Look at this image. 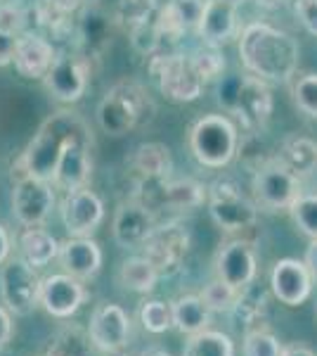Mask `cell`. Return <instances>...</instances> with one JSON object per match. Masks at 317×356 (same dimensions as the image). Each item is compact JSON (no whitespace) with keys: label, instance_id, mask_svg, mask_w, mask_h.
Wrapping results in <instances>:
<instances>
[{"label":"cell","instance_id":"obj_1","mask_svg":"<svg viewBox=\"0 0 317 356\" xmlns=\"http://www.w3.org/2000/svg\"><path fill=\"white\" fill-rule=\"evenodd\" d=\"M239 60L251 76L286 83L296 76L301 48L291 33L253 22L239 31Z\"/></svg>","mask_w":317,"mask_h":356},{"label":"cell","instance_id":"obj_2","mask_svg":"<svg viewBox=\"0 0 317 356\" xmlns=\"http://www.w3.org/2000/svg\"><path fill=\"white\" fill-rule=\"evenodd\" d=\"M76 138H90L88 124L71 112H57L50 119H45L43 126L38 129V134L33 136V140L26 145L24 154L19 157V162L12 166V171H19L17 178H36V181L53 183L55 171L60 164L62 150Z\"/></svg>","mask_w":317,"mask_h":356},{"label":"cell","instance_id":"obj_3","mask_svg":"<svg viewBox=\"0 0 317 356\" xmlns=\"http://www.w3.org/2000/svg\"><path fill=\"white\" fill-rule=\"evenodd\" d=\"M154 102L140 83L119 81L109 88L97 107V122L109 136H126L152 119Z\"/></svg>","mask_w":317,"mask_h":356},{"label":"cell","instance_id":"obj_4","mask_svg":"<svg viewBox=\"0 0 317 356\" xmlns=\"http://www.w3.org/2000/svg\"><path fill=\"white\" fill-rule=\"evenodd\" d=\"M239 134L225 114H206L189 129V150L201 166L223 169L237 154Z\"/></svg>","mask_w":317,"mask_h":356},{"label":"cell","instance_id":"obj_5","mask_svg":"<svg viewBox=\"0 0 317 356\" xmlns=\"http://www.w3.org/2000/svg\"><path fill=\"white\" fill-rule=\"evenodd\" d=\"M209 214L213 223L228 235H241L256 228L258 207L253 200L241 193L239 183L234 178H216L206 191Z\"/></svg>","mask_w":317,"mask_h":356},{"label":"cell","instance_id":"obj_6","mask_svg":"<svg viewBox=\"0 0 317 356\" xmlns=\"http://www.w3.org/2000/svg\"><path fill=\"white\" fill-rule=\"evenodd\" d=\"M218 100L230 114H237L241 126L256 131L268 124L273 114V93L258 76H237L218 88Z\"/></svg>","mask_w":317,"mask_h":356},{"label":"cell","instance_id":"obj_7","mask_svg":"<svg viewBox=\"0 0 317 356\" xmlns=\"http://www.w3.org/2000/svg\"><path fill=\"white\" fill-rule=\"evenodd\" d=\"M253 202L263 211H289L293 202L303 195V183L293 171L270 159L258 166L251 181Z\"/></svg>","mask_w":317,"mask_h":356},{"label":"cell","instance_id":"obj_8","mask_svg":"<svg viewBox=\"0 0 317 356\" xmlns=\"http://www.w3.org/2000/svg\"><path fill=\"white\" fill-rule=\"evenodd\" d=\"M40 283L38 268L26 264L22 257H10L0 266V300L12 316H28L40 307Z\"/></svg>","mask_w":317,"mask_h":356},{"label":"cell","instance_id":"obj_9","mask_svg":"<svg viewBox=\"0 0 317 356\" xmlns=\"http://www.w3.org/2000/svg\"><path fill=\"white\" fill-rule=\"evenodd\" d=\"M149 72L157 76L159 88L173 102H192L197 100L204 90V76L199 74L192 55H159L152 57Z\"/></svg>","mask_w":317,"mask_h":356},{"label":"cell","instance_id":"obj_10","mask_svg":"<svg viewBox=\"0 0 317 356\" xmlns=\"http://www.w3.org/2000/svg\"><path fill=\"white\" fill-rule=\"evenodd\" d=\"M157 228L159 223L154 209L137 197L121 202L112 221V235L123 250H142Z\"/></svg>","mask_w":317,"mask_h":356},{"label":"cell","instance_id":"obj_11","mask_svg":"<svg viewBox=\"0 0 317 356\" xmlns=\"http://www.w3.org/2000/svg\"><path fill=\"white\" fill-rule=\"evenodd\" d=\"M55 186L36 178H17L12 186V216L24 228L43 226L55 209Z\"/></svg>","mask_w":317,"mask_h":356},{"label":"cell","instance_id":"obj_12","mask_svg":"<svg viewBox=\"0 0 317 356\" xmlns=\"http://www.w3.org/2000/svg\"><path fill=\"white\" fill-rule=\"evenodd\" d=\"M142 252L152 266L157 268L159 278H173L182 271V264L189 252V235L180 226H159L152 238L147 240Z\"/></svg>","mask_w":317,"mask_h":356},{"label":"cell","instance_id":"obj_13","mask_svg":"<svg viewBox=\"0 0 317 356\" xmlns=\"http://www.w3.org/2000/svg\"><path fill=\"white\" fill-rule=\"evenodd\" d=\"M213 268H216V278L232 285L234 290L246 288V285L256 283V275H258L256 250L244 238L225 240L216 252Z\"/></svg>","mask_w":317,"mask_h":356},{"label":"cell","instance_id":"obj_14","mask_svg":"<svg viewBox=\"0 0 317 356\" xmlns=\"http://www.w3.org/2000/svg\"><path fill=\"white\" fill-rule=\"evenodd\" d=\"M60 216L69 238H90L105 221V202L88 188H78L65 195L60 202Z\"/></svg>","mask_w":317,"mask_h":356},{"label":"cell","instance_id":"obj_15","mask_svg":"<svg viewBox=\"0 0 317 356\" xmlns=\"http://www.w3.org/2000/svg\"><path fill=\"white\" fill-rule=\"evenodd\" d=\"M90 79V62L85 55H57L43 83L60 102H76L83 97Z\"/></svg>","mask_w":317,"mask_h":356},{"label":"cell","instance_id":"obj_16","mask_svg":"<svg viewBox=\"0 0 317 356\" xmlns=\"http://www.w3.org/2000/svg\"><path fill=\"white\" fill-rule=\"evenodd\" d=\"M88 335L97 352L114 354L128 344L130 337V318L119 304L102 302L97 304L88 321Z\"/></svg>","mask_w":317,"mask_h":356},{"label":"cell","instance_id":"obj_17","mask_svg":"<svg viewBox=\"0 0 317 356\" xmlns=\"http://www.w3.org/2000/svg\"><path fill=\"white\" fill-rule=\"evenodd\" d=\"M88 300V292L83 288V280L74 278L69 273H53L40 283V307L53 318L67 321L83 307Z\"/></svg>","mask_w":317,"mask_h":356},{"label":"cell","instance_id":"obj_18","mask_svg":"<svg viewBox=\"0 0 317 356\" xmlns=\"http://www.w3.org/2000/svg\"><path fill=\"white\" fill-rule=\"evenodd\" d=\"M313 275H310L305 261L298 259H280L273 266V273H270V288H273V295L277 297L282 304L286 307H298L310 297L313 292Z\"/></svg>","mask_w":317,"mask_h":356},{"label":"cell","instance_id":"obj_19","mask_svg":"<svg viewBox=\"0 0 317 356\" xmlns=\"http://www.w3.org/2000/svg\"><path fill=\"white\" fill-rule=\"evenodd\" d=\"M90 147L93 140L90 138H76L62 150L60 164L55 171L53 186L65 193L78 191V188H88V181L93 176V159H90Z\"/></svg>","mask_w":317,"mask_h":356},{"label":"cell","instance_id":"obj_20","mask_svg":"<svg viewBox=\"0 0 317 356\" xmlns=\"http://www.w3.org/2000/svg\"><path fill=\"white\" fill-rule=\"evenodd\" d=\"M57 261L65 273L78 280H90L100 273L105 257H102V247L93 238H69L60 243Z\"/></svg>","mask_w":317,"mask_h":356},{"label":"cell","instance_id":"obj_21","mask_svg":"<svg viewBox=\"0 0 317 356\" xmlns=\"http://www.w3.org/2000/svg\"><path fill=\"white\" fill-rule=\"evenodd\" d=\"M55 48L50 41H45L38 33H28L24 31L17 38V48H15V69L22 74L24 79H45V74L50 72L55 62Z\"/></svg>","mask_w":317,"mask_h":356},{"label":"cell","instance_id":"obj_22","mask_svg":"<svg viewBox=\"0 0 317 356\" xmlns=\"http://www.w3.org/2000/svg\"><path fill=\"white\" fill-rule=\"evenodd\" d=\"M197 33L201 41L209 45H223L232 41L234 36H239L237 8L230 3H223V0H206Z\"/></svg>","mask_w":317,"mask_h":356},{"label":"cell","instance_id":"obj_23","mask_svg":"<svg viewBox=\"0 0 317 356\" xmlns=\"http://www.w3.org/2000/svg\"><path fill=\"white\" fill-rule=\"evenodd\" d=\"M268 314H270L268 292L256 283L241 288L237 300H234V307L230 309V318H232L234 325H239L244 330V335L253 330H263Z\"/></svg>","mask_w":317,"mask_h":356},{"label":"cell","instance_id":"obj_24","mask_svg":"<svg viewBox=\"0 0 317 356\" xmlns=\"http://www.w3.org/2000/svg\"><path fill=\"white\" fill-rule=\"evenodd\" d=\"M206 0H169L159 10V29L166 36H180L185 31H197L201 15H204Z\"/></svg>","mask_w":317,"mask_h":356},{"label":"cell","instance_id":"obj_25","mask_svg":"<svg viewBox=\"0 0 317 356\" xmlns=\"http://www.w3.org/2000/svg\"><path fill=\"white\" fill-rule=\"evenodd\" d=\"M17 252L33 268H43L60 254V240L40 226L24 228L17 235Z\"/></svg>","mask_w":317,"mask_h":356},{"label":"cell","instance_id":"obj_26","mask_svg":"<svg viewBox=\"0 0 317 356\" xmlns=\"http://www.w3.org/2000/svg\"><path fill=\"white\" fill-rule=\"evenodd\" d=\"M128 166L145 181H166L173 169V159L166 145L161 143H145L137 145L128 157Z\"/></svg>","mask_w":317,"mask_h":356},{"label":"cell","instance_id":"obj_27","mask_svg":"<svg viewBox=\"0 0 317 356\" xmlns=\"http://www.w3.org/2000/svg\"><path fill=\"white\" fill-rule=\"evenodd\" d=\"M275 159H277L280 164H284L289 171H293L298 178L313 176L317 171V140L298 136V134L286 136L284 140L280 143V150Z\"/></svg>","mask_w":317,"mask_h":356},{"label":"cell","instance_id":"obj_28","mask_svg":"<svg viewBox=\"0 0 317 356\" xmlns=\"http://www.w3.org/2000/svg\"><path fill=\"white\" fill-rule=\"evenodd\" d=\"M173 309V328L180 335H197L209 330L213 312L204 304L201 295H182L171 304Z\"/></svg>","mask_w":317,"mask_h":356},{"label":"cell","instance_id":"obj_29","mask_svg":"<svg viewBox=\"0 0 317 356\" xmlns=\"http://www.w3.org/2000/svg\"><path fill=\"white\" fill-rule=\"evenodd\" d=\"M93 349L88 328L83 330L78 325H62L48 337L43 356H90Z\"/></svg>","mask_w":317,"mask_h":356},{"label":"cell","instance_id":"obj_30","mask_svg":"<svg viewBox=\"0 0 317 356\" xmlns=\"http://www.w3.org/2000/svg\"><path fill=\"white\" fill-rule=\"evenodd\" d=\"M204 186L189 181V178H185V181H159V202L164 207H171V209L178 211H189L204 204Z\"/></svg>","mask_w":317,"mask_h":356},{"label":"cell","instance_id":"obj_31","mask_svg":"<svg viewBox=\"0 0 317 356\" xmlns=\"http://www.w3.org/2000/svg\"><path fill=\"white\" fill-rule=\"evenodd\" d=\"M119 283L126 290L137 292V295H149V292H154V288H157L159 273L147 257H130V259L121 264Z\"/></svg>","mask_w":317,"mask_h":356},{"label":"cell","instance_id":"obj_32","mask_svg":"<svg viewBox=\"0 0 317 356\" xmlns=\"http://www.w3.org/2000/svg\"><path fill=\"white\" fill-rule=\"evenodd\" d=\"M182 356H234V342L228 332L204 330L187 337Z\"/></svg>","mask_w":317,"mask_h":356},{"label":"cell","instance_id":"obj_33","mask_svg":"<svg viewBox=\"0 0 317 356\" xmlns=\"http://www.w3.org/2000/svg\"><path fill=\"white\" fill-rule=\"evenodd\" d=\"M140 323L142 328L152 335H164L173 328V309L171 304L161 300H149L142 302L140 307Z\"/></svg>","mask_w":317,"mask_h":356},{"label":"cell","instance_id":"obj_34","mask_svg":"<svg viewBox=\"0 0 317 356\" xmlns=\"http://www.w3.org/2000/svg\"><path fill=\"white\" fill-rule=\"evenodd\" d=\"M293 105L301 110L305 117L317 119V74H298L291 86Z\"/></svg>","mask_w":317,"mask_h":356},{"label":"cell","instance_id":"obj_35","mask_svg":"<svg viewBox=\"0 0 317 356\" xmlns=\"http://www.w3.org/2000/svg\"><path fill=\"white\" fill-rule=\"evenodd\" d=\"M293 223L305 238L317 240V193L301 195L289 209Z\"/></svg>","mask_w":317,"mask_h":356},{"label":"cell","instance_id":"obj_36","mask_svg":"<svg viewBox=\"0 0 317 356\" xmlns=\"http://www.w3.org/2000/svg\"><path fill=\"white\" fill-rule=\"evenodd\" d=\"M237 295H239V290H234L232 285L223 283L221 278L211 280V283L201 290V300H204V304L213 314H230V309L234 307Z\"/></svg>","mask_w":317,"mask_h":356},{"label":"cell","instance_id":"obj_37","mask_svg":"<svg viewBox=\"0 0 317 356\" xmlns=\"http://www.w3.org/2000/svg\"><path fill=\"white\" fill-rule=\"evenodd\" d=\"M282 349H284V344H282L268 328L246 332L244 342H241L244 356H282Z\"/></svg>","mask_w":317,"mask_h":356},{"label":"cell","instance_id":"obj_38","mask_svg":"<svg viewBox=\"0 0 317 356\" xmlns=\"http://www.w3.org/2000/svg\"><path fill=\"white\" fill-rule=\"evenodd\" d=\"M28 22V8L24 0H0V31L22 36Z\"/></svg>","mask_w":317,"mask_h":356},{"label":"cell","instance_id":"obj_39","mask_svg":"<svg viewBox=\"0 0 317 356\" xmlns=\"http://www.w3.org/2000/svg\"><path fill=\"white\" fill-rule=\"evenodd\" d=\"M192 60H194V65H197L199 74L204 76V81L218 79L225 69L223 55L216 53V50H199V53H192Z\"/></svg>","mask_w":317,"mask_h":356},{"label":"cell","instance_id":"obj_40","mask_svg":"<svg viewBox=\"0 0 317 356\" xmlns=\"http://www.w3.org/2000/svg\"><path fill=\"white\" fill-rule=\"evenodd\" d=\"M293 13L305 31L317 36V0H293Z\"/></svg>","mask_w":317,"mask_h":356},{"label":"cell","instance_id":"obj_41","mask_svg":"<svg viewBox=\"0 0 317 356\" xmlns=\"http://www.w3.org/2000/svg\"><path fill=\"white\" fill-rule=\"evenodd\" d=\"M80 0H38V8L45 10L50 15H57V17H67L71 13H76L80 8Z\"/></svg>","mask_w":317,"mask_h":356},{"label":"cell","instance_id":"obj_42","mask_svg":"<svg viewBox=\"0 0 317 356\" xmlns=\"http://www.w3.org/2000/svg\"><path fill=\"white\" fill-rule=\"evenodd\" d=\"M17 38H19V36H15V33L0 31V67L12 65L15 48H17Z\"/></svg>","mask_w":317,"mask_h":356},{"label":"cell","instance_id":"obj_43","mask_svg":"<svg viewBox=\"0 0 317 356\" xmlns=\"http://www.w3.org/2000/svg\"><path fill=\"white\" fill-rule=\"evenodd\" d=\"M15 335V323H12V314L0 304V352L12 342Z\"/></svg>","mask_w":317,"mask_h":356},{"label":"cell","instance_id":"obj_44","mask_svg":"<svg viewBox=\"0 0 317 356\" xmlns=\"http://www.w3.org/2000/svg\"><path fill=\"white\" fill-rule=\"evenodd\" d=\"M282 356H317V352H313L308 344L291 342V344H284V349H282Z\"/></svg>","mask_w":317,"mask_h":356},{"label":"cell","instance_id":"obj_45","mask_svg":"<svg viewBox=\"0 0 317 356\" xmlns=\"http://www.w3.org/2000/svg\"><path fill=\"white\" fill-rule=\"evenodd\" d=\"M10 252H12V240H10V233L5 231L3 223H0V266L10 259Z\"/></svg>","mask_w":317,"mask_h":356},{"label":"cell","instance_id":"obj_46","mask_svg":"<svg viewBox=\"0 0 317 356\" xmlns=\"http://www.w3.org/2000/svg\"><path fill=\"white\" fill-rule=\"evenodd\" d=\"M305 266H308L310 275H313V280L317 283V240H313L308 247V252H305Z\"/></svg>","mask_w":317,"mask_h":356},{"label":"cell","instance_id":"obj_47","mask_svg":"<svg viewBox=\"0 0 317 356\" xmlns=\"http://www.w3.org/2000/svg\"><path fill=\"white\" fill-rule=\"evenodd\" d=\"M253 3L258 5V8H263V10H277L284 5V0H253Z\"/></svg>","mask_w":317,"mask_h":356},{"label":"cell","instance_id":"obj_48","mask_svg":"<svg viewBox=\"0 0 317 356\" xmlns=\"http://www.w3.org/2000/svg\"><path fill=\"white\" fill-rule=\"evenodd\" d=\"M140 356H173L171 352H166V349H161V347H149V349H145Z\"/></svg>","mask_w":317,"mask_h":356},{"label":"cell","instance_id":"obj_49","mask_svg":"<svg viewBox=\"0 0 317 356\" xmlns=\"http://www.w3.org/2000/svg\"><path fill=\"white\" fill-rule=\"evenodd\" d=\"M80 3H83L85 8H95V5L100 3V0H80Z\"/></svg>","mask_w":317,"mask_h":356},{"label":"cell","instance_id":"obj_50","mask_svg":"<svg viewBox=\"0 0 317 356\" xmlns=\"http://www.w3.org/2000/svg\"><path fill=\"white\" fill-rule=\"evenodd\" d=\"M223 3H230V5H234V8H237V5H241L244 0H223Z\"/></svg>","mask_w":317,"mask_h":356},{"label":"cell","instance_id":"obj_51","mask_svg":"<svg viewBox=\"0 0 317 356\" xmlns=\"http://www.w3.org/2000/svg\"><path fill=\"white\" fill-rule=\"evenodd\" d=\"M315 314H317V307H315Z\"/></svg>","mask_w":317,"mask_h":356},{"label":"cell","instance_id":"obj_52","mask_svg":"<svg viewBox=\"0 0 317 356\" xmlns=\"http://www.w3.org/2000/svg\"><path fill=\"white\" fill-rule=\"evenodd\" d=\"M40 356H43V354H40Z\"/></svg>","mask_w":317,"mask_h":356}]
</instances>
